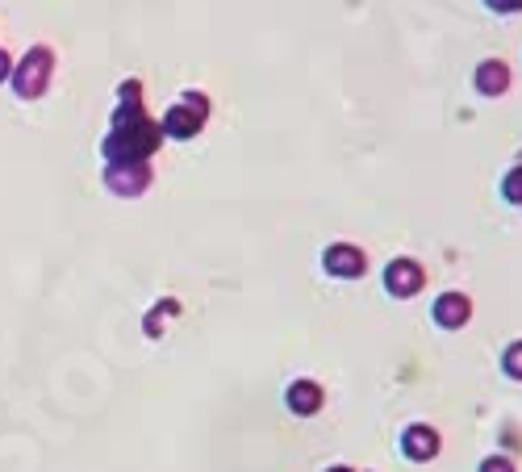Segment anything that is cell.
Segmentation results:
<instances>
[{"instance_id":"6da1fadb","label":"cell","mask_w":522,"mask_h":472,"mask_svg":"<svg viewBox=\"0 0 522 472\" xmlns=\"http://www.w3.org/2000/svg\"><path fill=\"white\" fill-rule=\"evenodd\" d=\"M159 147H163V130L147 113V117H134V122H117L101 143V155L105 163H151Z\"/></svg>"},{"instance_id":"7a4b0ae2","label":"cell","mask_w":522,"mask_h":472,"mask_svg":"<svg viewBox=\"0 0 522 472\" xmlns=\"http://www.w3.org/2000/svg\"><path fill=\"white\" fill-rule=\"evenodd\" d=\"M51 76H55V51L51 46H30L26 59L13 63L9 84H13V92L21 101H38L42 92L51 88Z\"/></svg>"},{"instance_id":"3957f363","label":"cell","mask_w":522,"mask_h":472,"mask_svg":"<svg viewBox=\"0 0 522 472\" xmlns=\"http://www.w3.org/2000/svg\"><path fill=\"white\" fill-rule=\"evenodd\" d=\"M209 122V97L205 92H184V97L159 117V130L163 138H180V143H188V138H197Z\"/></svg>"},{"instance_id":"277c9868","label":"cell","mask_w":522,"mask_h":472,"mask_svg":"<svg viewBox=\"0 0 522 472\" xmlns=\"http://www.w3.org/2000/svg\"><path fill=\"white\" fill-rule=\"evenodd\" d=\"M426 289V268L418 264L414 255H397L385 264V293L397 301H410Z\"/></svg>"},{"instance_id":"5b68a950","label":"cell","mask_w":522,"mask_h":472,"mask_svg":"<svg viewBox=\"0 0 522 472\" xmlns=\"http://www.w3.org/2000/svg\"><path fill=\"white\" fill-rule=\"evenodd\" d=\"M322 268H326V276H335V280H364L368 276V251L347 243V239H339V243H330L322 251Z\"/></svg>"},{"instance_id":"8992f818","label":"cell","mask_w":522,"mask_h":472,"mask_svg":"<svg viewBox=\"0 0 522 472\" xmlns=\"http://www.w3.org/2000/svg\"><path fill=\"white\" fill-rule=\"evenodd\" d=\"M151 163H105V188L113 197H142L151 188Z\"/></svg>"},{"instance_id":"52a82bcc","label":"cell","mask_w":522,"mask_h":472,"mask_svg":"<svg viewBox=\"0 0 522 472\" xmlns=\"http://www.w3.org/2000/svg\"><path fill=\"white\" fill-rule=\"evenodd\" d=\"M443 452V435L431 427V422H410L401 431V456L414 460V464H431Z\"/></svg>"},{"instance_id":"ba28073f","label":"cell","mask_w":522,"mask_h":472,"mask_svg":"<svg viewBox=\"0 0 522 472\" xmlns=\"http://www.w3.org/2000/svg\"><path fill=\"white\" fill-rule=\"evenodd\" d=\"M431 318H435L439 330H464L472 322V297L460 293V289L439 293L435 305H431Z\"/></svg>"},{"instance_id":"9c48e42d","label":"cell","mask_w":522,"mask_h":472,"mask_svg":"<svg viewBox=\"0 0 522 472\" xmlns=\"http://www.w3.org/2000/svg\"><path fill=\"white\" fill-rule=\"evenodd\" d=\"M322 406H326V389L318 381H310V376H297V381L284 389V410L297 418H314Z\"/></svg>"},{"instance_id":"30bf717a","label":"cell","mask_w":522,"mask_h":472,"mask_svg":"<svg viewBox=\"0 0 522 472\" xmlns=\"http://www.w3.org/2000/svg\"><path fill=\"white\" fill-rule=\"evenodd\" d=\"M472 84H477V92H481V97H489V101H493V97H506L510 84H514L510 63H506V59H481Z\"/></svg>"},{"instance_id":"8fae6325","label":"cell","mask_w":522,"mask_h":472,"mask_svg":"<svg viewBox=\"0 0 522 472\" xmlns=\"http://www.w3.org/2000/svg\"><path fill=\"white\" fill-rule=\"evenodd\" d=\"M180 314V301H172V297H163L155 310L147 314V322H142V330H147V339H159L163 335V318H176Z\"/></svg>"},{"instance_id":"7c38bea8","label":"cell","mask_w":522,"mask_h":472,"mask_svg":"<svg viewBox=\"0 0 522 472\" xmlns=\"http://www.w3.org/2000/svg\"><path fill=\"white\" fill-rule=\"evenodd\" d=\"M502 372L510 376V381H522V339L502 351Z\"/></svg>"},{"instance_id":"4fadbf2b","label":"cell","mask_w":522,"mask_h":472,"mask_svg":"<svg viewBox=\"0 0 522 472\" xmlns=\"http://www.w3.org/2000/svg\"><path fill=\"white\" fill-rule=\"evenodd\" d=\"M502 197H506L510 205H522V163H514V168L506 172V180H502Z\"/></svg>"},{"instance_id":"5bb4252c","label":"cell","mask_w":522,"mask_h":472,"mask_svg":"<svg viewBox=\"0 0 522 472\" xmlns=\"http://www.w3.org/2000/svg\"><path fill=\"white\" fill-rule=\"evenodd\" d=\"M477 472H518V468H514V460H510V456H485Z\"/></svg>"},{"instance_id":"9a60e30c","label":"cell","mask_w":522,"mask_h":472,"mask_svg":"<svg viewBox=\"0 0 522 472\" xmlns=\"http://www.w3.org/2000/svg\"><path fill=\"white\" fill-rule=\"evenodd\" d=\"M485 9L502 13V17H514V13H522V0H485Z\"/></svg>"},{"instance_id":"2e32d148","label":"cell","mask_w":522,"mask_h":472,"mask_svg":"<svg viewBox=\"0 0 522 472\" xmlns=\"http://www.w3.org/2000/svg\"><path fill=\"white\" fill-rule=\"evenodd\" d=\"M9 76H13V59L9 51H0V84H9Z\"/></svg>"},{"instance_id":"e0dca14e","label":"cell","mask_w":522,"mask_h":472,"mask_svg":"<svg viewBox=\"0 0 522 472\" xmlns=\"http://www.w3.org/2000/svg\"><path fill=\"white\" fill-rule=\"evenodd\" d=\"M326 472H355V468H347V464H335V468H326Z\"/></svg>"}]
</instances>
